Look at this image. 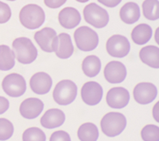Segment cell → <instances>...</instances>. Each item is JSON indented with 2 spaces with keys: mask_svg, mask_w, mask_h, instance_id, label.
<instances>
[{
  "mask_svg": "<svg viewBox=\"0 0 159 141\" xmlns=\"http://www.w3.org/2000/svg\"><path fill=\"white\" fill-rule=\"evenodd\" d=\"M13 52L15 58L21 64H31L37 58V49L27 37H18L13 41Z\"/></svg>",
  "mask_w": 159,
  "mask_h": 141,
  "instance_id": "6da1fadb",
  "label": "cell"
},
{
  "mask_svg": "<svg viewBox=\"0 0 159 141\" xmlns=\"http://www.w3.org/2000/svg\"><path fill=\"white\" fill-rule=\"evenodd\" d=\"M46 19L45 12L36 4L25 6L19 13V20L22 26L28 29H36L40 27Z\"/></svg>",
  "mask_w": 159,
  "mask_h": 141,
  "instance_id": "7a4b0ae2",
  "label": "cell"
},
{
  "mask_svg": "<svg viewBox=\"0 0 159 141\" xmlns=\"http://www.w3.org/2000/svg\"><path fill=\"white\" fill-rule=\"evenodd\" d=\"M102 132L110 138L116 137L122 133L126 127L125 117L117 112H110L105 115L100 122Z\"/></svg>",
  "mask_w": 159,
  "mask_h": 141,
  "instance_id": "3957f363",
  "label": "cell"
},
{
  "mask_svg": "<svg viewBox=\"0 0 159 141\" xmlns=\"http://www.w3.org/2000/svg\"><path fill=\"white\" fill-rule=\"evenodd\" d=\"M76 94V85L71 80L65 79L57 84L53 92V98L58 105L66 106L71 104L75 99Z\"/></svg>",
  "mask_w": 159,
  "mask_h": 141,
  "instance_id": "277c9868",
  "label": "cell"
},
{
  "mask_svg": "<svg viewBox=\"0 0 159 141\" xmlns=\"http://www.w3.org/2000/svg\"><path fill=\"white\" fill-rule=\"evenodd\" d=\"M74 38L76 47L82 51H92L96 49L99 42L98 33L86 26L78 27L75 31Z\"/></svg>",
  "mask_w": 159,
  "mask_h": 141,
  "instance_id": "5b68a950",
  "label": "cell"
},
{
  "mask_svg": "<svg viewBox=\"0 0 159 141\" xmlns=\"http://www.w3.org/2000/svg\"><path fill=\"white\" fill-rule=\"evenodd\" d=\"M83 13L86 23L97 28L105 27L109 21L108 13L96 3H91L86 6Z\"/></svg>",
  "mask_w": 159,
  "mask_h": 141,
  "instance_id": "8992f818",
  "label": "cell"
},
{
  "mask_svg": "<svg viewBox=\"0 0 159 141\" xmlns=\"http://www.w3.org/2000/svg\"><path fill=\"white\" fill-rule=\"evenodd\" d=\"M2 88L9 96L18 97L25 94L26 84L25 78L19 74L12 73L5 77L2 81Z\"/></svg>",
  "mask_w": 159,
  "mask_h": 141,
  "instance_id": "52a82bcc",
  "label": "cell"
},
{
  "mask_svg": "<svg viewBox=\"0 0 159 141\" xmlns=\"http://www.w3.org/2000/svg\"><path fill=\"white\" fill-rule=\"evenodd\" d=\"M107 51L113 58H124L130 51L128 39L121 35H114L107 41Z\"/></svg>",
  "mask_w": 159,
  "mask_h": 141,
  "instance_id": "ba28073f",
  "label": "cell"
},
{
  "mask_svg": "<svg viewBox=\"0 0 159 141\" xmlns=\"http://www.w3.org/2000/svg\"><path fill=\"white\" fill-rule=\"evenodd\" d=\"M34 38L43 51L48 53L56 51L57 46V35L53 28L44 27L34 35Z\"/></svg>",
  "mask_w": 159,
  "mask_h": 141,
  "instance_id": "9c48e42d",
  "label": "cell"
},
{
  "mask_svg": "<svg viewBox=\"0 0 159 141\" xmlns=\"http://www.w3.org/2000/svg\"><path fill=\"white\" fill-rule=\"evenodd\" d=\"M81 97L86 105L96 106L102 100L103 87L95 81L85 83L81 88Z\"/></svg>",
  "mask_w": 159,
  "mask_h": 141,
  "instance_id": "30bf717a",
  "label": "cell"
},
{
  "mask_svg": "<svg viewBox=\"0 0 159 141\" xmlns=\"http://www.w3.org/2000/svg\"><path fill=\"white\" fill-rule=\"evenodd\" d=\"M157 96V88L152 83L142 82L137 84L134 88V98L141 104L147 105L154 101Z\"/></svg>",
  "mask_w": 159,
  "mask_h": 141,
  "instance_id": "8fae6325",
  "label": "cell"
},
{
  "mask_svg": "<svg viewBox=\"0 0 159 141\" xmlns=\"http://www.w3.org/2000/svg\"><path fill=\"white\" fill-rule=\"evenodd\" d=\"M129 100V92L127 91V89L122 87L111 88L107 95V103L112 108H123L127 106Z\"/></svg>",
  "mask_w": 159,
  "mask_h": 141,
  "instance_id": "7c38bea8",
  "label": "cell"
},
{
  "mask_svg": "<svg viewBox=\"0 0 159 141\" xmlns=\"http://www.w3.org/2000/svg\"><path fill=\"white\" fill-rule=\"evenodd\" d=\"M104 76L107 81L111 84L122 83L126 78V68L121 62L111 61L105 68Z\"/></svg>",
  "mask_w": 159,
  "mask_h": 141,
  "instance_id": "4fadbf2b",
  "label": "cell"
},
{
  "mask_svg": "<svg viewBox=\"0 0 159 141\" xmlns=\"http://www.w3.org/2000/svg\"><path fill=\"white\" fill-rule=\"evenodd\" d=\"M52 78L45 72H38L32 76L29 85L31 90L37 95H45L48 93L52 87Z\"/></svg>",
  "mask_w": 159,
  "mask_h": 141,
  "instance_id": "5bb4252c",
  "label": "cell"
},
{
  "mask_svg": "<svg viewBox=\"0 0 159 141\" xmlns=\"http://www.w3.org/2000/svg\"><path fill=\"white\" fill-rule=\"evenodd\" d=\"M44 109V103L36 97L26 98L21 103L19 111L23 118L34 119L37 118Z\"/></svg>",
  "mask_w": 159,
  "mask_h": 141,
  "instance_id": "9a60e30c",
  "label": "cell"
},
{
  "mask_svg": "<svg viewBox=\"0 0 159 141\" xmlns=\"http://www.w3.org/2000/svg\"><path fill=\"white\" fill-rule=\"evenodd\" d=\"M66 120V116L64 114V112L57 109V108H52L48 109L40 119V123L42 125V127H44L45 129H57L59 128L64 124Z\"/></svg>",
  "mask_w": 159,
  "mask_h": 141,
  "instance_id": "2e32d148",
  "label": "cell"
},
{
  "mask_svg": "<svg viewBox=\"0 0 159 141\" xmlns=\"http://www.w3.org/2000/svg\"><path fill=\"white\" fill-rule=\"evenodd\" d=\"M58 21L64 28L72 29L81 21V15L74 7H66L58 14Z\"/></svg>",
  "mask_w": 159,
  "mask_h": 141,
  "instance_id": "e0dca14e",
  "label": "cell"
},
{
  "mask_svg": "<svg viewBox=\"0 0 159 141\" xmlns=\"http://www.w3.org/2000/svg\"><path fill=\"white\" fill-rule=\"evenodd\" d=\"M57 58L62 59H69L74 53V46L70 35L61 33L57 35V46L55 51Z\"/></svg>",
  "mask_w": 159,
  "mask_h": 141,
  "instance_id": "ac0fdd59",
  "label": "cell"
},
{
  "mask_svg": "<svg viewBox=\"0 0 159 141\" xmlns=\"http://www.w3.org/2000/svg\"><path fill=\"white\" fill-rule=\"evenodd\" d=\"M120 18L123 22L131 25L135 23L140 18V8L139 6L135 2H128L121 7Z\"/></svg>",
  "mask_w": 159,
  "mask_h": 141,
  "instance_id": "d6986e66",
  "label": "cell"
},
{
  "mask_svg": "<svg viewBox=\"0 0 159 141\" xmlns=\"http://www.w3.org/2000/svg\"><path fill=\"white\" fill-rule=\"evenodd\" d=\"M141 61L153 68H159V48L154 46L143 47L139 52Z\"/></svg>",
  "mask_w": 159,
  "mask_h": 141,
  "instance_id": "ffe728a7",
  "label": "cell"
},
{
  "mask_svg": "<svg viewBox=\"0 0 159 141\" xmlns=\"http://www.w3.org/2000/svg\"><path fill=\"white\" fill-rule=\"evenodd\" d=\"M152 33L153 31L149 25L140 24L132 30L131 37L133 42H135L136 45H144L151 39Z\"/></svg>",
  "mask_w": 159,
  "mask_h": 141,
  "instance_id": "44dd1931",
  "label": "cell"
},
{
  "mask_svg": "<svg viewBox=\"0 0 159 141\" xmlns=\"http://www.w3.org/2000/svg\"><path fill=\"white\" fill-rule=\"evenodd\" d=\"M101 69V61L97 56H88L82 63V70L88 78H94Z\"/></svg>",
  "mask_w": 159,
  "mask_h": 141,
  "instance_id": "7402d4cb",
  "label": "cell"
},
{
  "mask_svg": "<svg viewBox=\"0 0 159 141\" xmlns=\"http://www.w3.org/2000/svg\"><path fill=\"white\" fill-rule=\"evenodd\" d=\"M15 55L12 49L6 45L0 46V70L7 71L15 66Z\"/></svg>",
  "mask_w": 159,
  "mask_h": 141,
  "instance_id": "603a6c76",
  "label": "cell"
},
{
  "mask_svg": "<svg viewBox=\"0 0 159 141\" xmlns=\"http://www.w3.org/2000/svg\"><path fill=\"white\" fill-rule=\"evenodd\" d=\"M77 137L81 141H97L99 137L97 126L89 122L81 125L77 131Z\"/></svg>",
  "mask_w": 159,
  "mask_h": 141,
  "instance_id": "cb8c5ba5",
  "label": "cell"
},
{
  "mask_svg": "<svg viewBox=\"0 0 159 141\" xmlns=\"http://www.w3.org/2000/svg\"><path fill=\"white\" fill-rule=\"evenodd\" d=\"M143 13L148 20H157L159 17L158 0H145L143 2Z\"/></svg>",
  "mask_w": 159,
  "mask_h": 141,
  "instance_id": "d4e9b609",
  "label": "cell"
},
{
  "mask_svg": "<svg viewBox=\"0 0 159 141\" xmlns=\"http://www.w3.org/2000/svg\"><path fill=\"white\" fill-rule=\"evenodd\" d=\"M22 139L23 141H46V135L38 128H30L25 130Z\"/></svg>",
  "mask_w": 159,
  "mask_h": 141,
  "instance_id": "484cf974",
  "label": "cell"
},
{
  "mask_svg": "<svg viewBox=\"0 0 159 141\" xmlns=\"http://www.w3.org/2000/svg\"><path fill=\"white\" fill-rule=\"evenodd\" d=\"M144 141H159V128L156 125H147L141 131Z\"/></svg>",
  "mask_w": 159,
  "mask_h": 141,
  "instance_id": "4316f807",
  "label": "cell"
},
{
  "mask_svg": "<svg viewBox=\"0 0 159 141\" xmlns=\"http://www.w3.org/2000/svg\"><path fill=\"white\" fill-rule=\"evenodd\" d=\"M14 126L6 118H0V140H7L13 136Z\"/></svg>",
  "mask_w": 159,
  "mask_h": 141,
  "instance_id": "83f0119b",
  "label": "cell"
},
{
  "mask_svg": "<svg viewBox=\"0 0 159 141\" xmlns=\"http://www.w3.org/2000/svg\"><path fill=\"white\" fill-rule=\"evenodd\" d=\"M11 17V9L8 5L0 1V24L7 23Z\"/></svg>",
  "mask_w": 159,
  "mask_h": 141,
  "instance_id": "f1b7e54d",
  "label": "cell"
},
{
  "mask_svg": "<svg viewBox=\"0 0 159 141\" xmlns=\"http://www.w3.org/2000/svg\"><path fill=\"white\" fill-rule=\"evenodd\" d=\"M49 141H71V139L69 134L66 131L58 130L51 135Z\"/></svg>",
  "mask_w": 159,
  "mask_h": 141,
  "instance_id": "f546056e",
  "label": "cell"
},
{
  "mask_svg": "<svg viewBox=\"0 0 159 141\" xmlns=\"http://www.w3.org/2000/svg\"><path fill=\"white\" fill-rule=\"evenodd\" d=\"M66 2V0H44L45 5L50 8H58Z\"/></svg>",
  "mask_w": 159,
  "mask_h": 141,
  "instance_id": "4dcf8cb0",
  "label": "cell"
},
{
  "mask_svg": "<svg viewBox=\"0 0 159 141\" xmlns=\"http://www.w3.org/2000/svg\"><path fill=\"white\" fill-rule=\"evenodd\" d=\"M9 107V101L4 97V96H0V115L4 114Z\"/></svg>",
  "mask_w": 159,
  "mask_h": 141,
  "instance_id": "1f68e13d",
  "label": "cell"
},
{
  "mask_svg": "<svg viewBox=\"0 0 159 141\" xmlns=\"http://www.w3.org/2000/svg\"><path fill=\"white\" fill-rule=\"evenodd\" d=\"M98 1L107 7H115L117 5H119L122 0H98Z\"/></svg>",
  "mask_w": 159,
  "mask_h": 141,
  "instance_id": "d6a6232c",
  "label": "cell"
},
{
  "mask_svg": "<svg viewBox=\"0 0 159 141\" xmlns=\"http://www.w3.org/2000/svg\"><path fill=\"white\" fill-rule=\"evenodd\" d=\"M153 117L155 118L157 122H158V103L156 104V106L153 109Z\"/></svg>",
  "mask_w": 159,
  "mask_h": 141,
  "instance_id": "836d02e7",
  "label": "cell"
},
{
  "mask_svg": "<svg viewBox=\"0 0 159 141\" xmlns=\"http://www.w3.org/2000/svg\"><path fill=\"white\" fill-rule=\"evenodd\" d=\"M75 1H77V2H80V3H86V2H87L88 0H75Z\"/></svg>",
  "mask_w": 159,
  "mask_h": 141,
  "instance_id": "e575fe53",
  "label": "cell"
},
{
  "mask_svg": "<svg viewBox=\"0 0 159 141\" xmlns=\"http://www.w3.org/2000/svg\"><path fill=\"white\" fill-rule=\"evenodd\" d=\"M8 1H16V0H8Z\"/></svg>",
  "mask_w": 159,
  "mask_h": 141,
  "instance_id": "d590c367",
  "label": "cell"
}]
</instances>
